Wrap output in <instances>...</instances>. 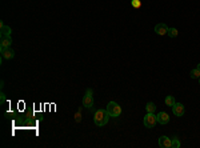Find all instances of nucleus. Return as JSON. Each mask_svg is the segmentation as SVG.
Wrapping results in <instances>:
<instances>
[{
	"mask_svg": "<svg viewBox=\"0 0 200 148\" xmlns=\"http://www.w3.org/2000/svg\"><path fill=\"white\" fill-rule=\"evenodd\" d=\"M109 118L111 116L108 115L107 110H97L95 112V115H93V123H95L97 127H103V125L108 123Z\"/></svg>",
	"mask_w": 200,
	"mask_h": 148,
	"instance_id": "obj_1",
	"label": "nucleus"
},
{
	"mask_svg": "<svg viewBox=\"0 0 200 148\" xmlns=\"http://www.w3.org/2000/svg\"><path fill=\"white\" fill-rule=\"evenodd\" d=\"M105 110L111 118H118V116H120V114H122V107L115 101H109Z\"/></svg>",
	"mask_w": 200,
	"mask_h": 148,
	"instance_id": "obj_2",
	"label": "nucleus"
},
{
	"mask_svg": "<svg viewBox=\"0 0 200 148\" xmlns=\"http://www.w3.org/2000/svg\"><path fill=\"white\" fill-rule=\"evenodd\" d=\"M83 105L87 108H92L93 107V91L91 88H87L86 95L83 97Z\"/></svg>",
	"mask_w": 200,
	"mask_h": 148,
	"instance_id": "obj_3",
	"label": "nucleus"
},
{
	"mask_svg": "<svg viewBox=\"0 0 200 148\" xmlns=\"http://www.w3.org/2000/svg\"><path fill=\"white\" fill-rule=\"evenodd\" d=\"M144 125L147 128H153L155 125L158 123V116L153 115V114H149V112H147V115L144 116Z\"/></svg>",
	"mask_w": 200,
	"mask_h": 148,
	"instance_id": "obj_4",
	"label": "nucleus"
},
{
	"mask_svg": "<svg viewBox=\"0 0 200 148\" xmlns=\"http://www.w3.org/2000/svg\"><path fill=\"white\" fill-rule=\"evenodd\" d=\"M0 53H2V59H6V60H11L13 59V56H15V51L8 47V48H0Z\"/></svg>",
	"mask_w": 200,
	"mask_h": 148,
	"instance_id": "obj_5",
	"label": "nucleus"
},
{
	"mask_svg": "<svg viewBox=\"0 0 200 148\" xmlns=\"http://www.w3.org/2000/svg\"><path fill=\"white\" fill-rule=\"evenodd\" d=\"M172 112L175 116L180 118V116L184 115V105L181 104V103H175V104L172 105Z\"/></svg>",
	"mask_w": 200,
	"mask_h": 148,
	"instance_id": "obj_6",
	"label": "nucleus"
},
{
	"mask_svg": "<svg viewBox=\"0 0 200 148\" xmlns=\"http://www.w3.org/2000/svg\"><path fill=\"white\" fill-rule=\"evenodd\" d=\"M159 147L162 148H171L172 147V139L168 136H160L159 137Z\"/></svg>",
	"mask_w": 200,
	"mask_h": 148,
	"instance_id": "obj_7",
	"label": "nucleus"
},
{
	"mask_svg": "<svg viewBox=\"0 0 200 148\" xmlns=\"http://www.w3.org/2000/svg\"><path fill=\"white\" fill-rule=\"evenodd\" d=\"M155 32H156L158 35H160V36H163V35H167L168 27L164 24V23H159V24L155 25Z\"/></svg>",
	"mask_w": 200,
	"mask_h": 148,
	"instance_id": "obj_8",
	"label": "nucleus"
},
{
	"mask_svg": "<svg viewBox=\"0 0 200 148\" xmlns=\"http://www.w3.org/2000/svg\"><path fill=\"white\" fill-rule=\"evenodd\" d=\"M156 116H158V123L159 124H167L168 122H170V116H168V114L167 112H164V111L159 112Z\"/></svg>",
	"mask_w": 200,
	"mask_h": 148,
	"instance_id": "obj_9",
	"label": "nucleus"
},
{
	"mask_svg": "<svg viewBox=\"0 0 200 148\" xmlns=\"http://www.w3.org/2000/svg\"><path fill=\"white\" fill-rule=\"evenodd\" d=\"M11 28L8 25H6L4 23L0 24V36H11Z\"/></svg>",
	"mask_w": 200,
	"mask_h": 148,
	"instance_id": "obj_10",
	"label": "nucleus"
},
{
	"mask_svg": "<svg viewBox=\"0 0 200 148\" xmlns=\"http://www.w3.org/2000/svg\"><path fill=\"white\" fill-rule=\"evenodd\" d=\"M2 38V43H0V48H8L12 44V39L11 36H0Z\"/></svg>",
	"mask_w": 200,
	"mask_h": 148,
	"instance_id": "obj_11",
	"label": "nucleus"
},
{
	"mask_svg": "<svg viewBox=\"0 0 200 148\" xmlns=\"http://www.w3.org/2000/svg\"><path fill=\"white\" fill-rule=\"evenodd\" d=\"M145 111L149 112V114H153V112L156 111V105H155V103H152V101L147 103V104H145Z\"/></svg>",
	"mask_w": 200,
	"mask_h": 148,
	"instance_id": "obj_12",
	"label": "nucleus"
},
{
	"mask_svg": "<svg viewBox=\"0 0 200 148\" xmlns=\"http://www.w3.org/2000/svg\"><path fill=\"white\" fill-rule=\"evenodd\" d=\"M164 103H166V104L168 105V107H172L173 104H175V97H173V96H171V95H168L167 97H166V100H164Z\"/></svg>",
	"mask_w": 200,
	"mask_h": 148,
	"instance_id": "obj_13",
	"label": "nucleus"
},
{
	"mask_svg": "<svg viewBox=\"0 0 200 148\" xmlns=\"http://www.w3.org/2000/svg\"><path fill=\"white\" fill-rule=\"evenodd\" d=\"M168 36L170 38H176L177 35H179V31H177L176 28H168Z\"/></svg>",
	"mask_w": 200,
	"mask_h": 148,
	"instance_id": "obj_14",
	"label": "nucleus"
},
{
	"mask_svg": "<svg viewBox=\"0 0 200 148\" xmlns=\"http://www.w3.org/2000/svg\"><path fill=\"white\" fill-rule=\"evenodd\" d=\"M189 75H191V78H192V79H200V71L198 68H195V70L191 71Z\"/></svg>",
	"mask_w": 200,
	"mask_h": 148,
	"instance_id": "obj_15",
	"label": "nucleus"
},
{
	"mask_svg": "<svg viewBox=\"0 0 200 148\" xmlns=\"http://www.w3.org/2000/svg\"><path fill=\"white\" fill-rule=\"evenodd\" d=\"M131 6L137 10V8L141 7V0H131Z\"/></svg>",
	"mask_w": 200,
	"mask_h": 148,
	"instance_id": "obj_16",
	"label": "nucleus"
},
{
	"mask_svg": "<svg viewBox=\"0 0 200 148\" xmlns=\"http://www.w3.org/2000/svg\"><path fill=\"white\" fill-rule=\"evenodd\" d=\"M180 147V140L177 137H173L172 139V147L171 148H179Z\"/></svg>",
	"mask_w": 200,
	"mask_h": 148,
	"instance_id": "obj_17",
	"label": "nucleus"
},
{
	"mask_svg": "<svg viewBox=\"0 0 200 148\" xmlns=\"http://www.w3.org/2000/svg\"><path fill=\"white\" fill-rule=\"evenodd\" d=\"M6 101V95H4V92L0 93V104H3V103Z\"/></svg>",
	"mask_w": 200,
	"mask_h": 148,
	"instance_id": "obj_18",
	"label": "nucleus"
},
{
	"mask_svg": "<svg viewBox=\"0 0 200 148\" xmlns=\"http://www.w3.org/2000/svg\"><path fill=\"white\" fill-rule=\"evenodd\" d=\"M196 68H198V70L200 71V63H199V64H198V67H196Z\"/></svg>",
	"mask_w": 200,
	"mask_h": 148,
	"instance_id": "obj_19",
	"label": "nucleus"
}]
</instances>
